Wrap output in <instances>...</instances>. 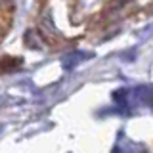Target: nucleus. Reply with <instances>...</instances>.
Here are the masks:
<instances>
[{"mask_svg": "<svg viewBox=\"0 0 153 153\" xmlns=\"http://www.w3.org/2000/svg\"><path fill=\"white\" fill-rule=\"evenodd\" d=\"M13 2L12 0H0V42L6 38L13 23Z\"/></svg>", "mask_w": 153, "mask_h": 153, "instance_id": "obj_1", "label": "nucleus"}]
</instances>
